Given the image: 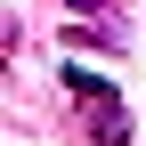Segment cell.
Returning a JSON list of instances; mask_svg holds the SVG:
<instances>
[{
  "label": "cell",
  "mask_w": 146,
  "mask_h": 146,
  "mask_svg": "<svg viewBox=\"0 0 146 146\" xmlns=\"http://www.w3.org/2000/svg\"><path fill=\"white\" fill-rule=\"evenodd\" d=\"M65 41H73V49H122V41H114V33H106V25H73Z\"/></svg>",
  "instance_id": "3"
},
{
  "label": "cell",
  "mask_w": 146,
  "mask_h": 146,
  "mask_svg": "<svg viewBox=\"0 0 146 146\" xmlns=\"http://www.w3.org/2000/svg\"><path fill=\"white\" fill-rule=\"evenodd\" d=\"M65 8H73V16H106L114 0H65Z\"/></svg>",
  "instance_id": "4"
},
{
  "label": "cell",
  "mask_w": 146,
  "mask_h": 146,
  "mask_svg": "<svg viewBox=\"0 0 146 146\" xmlns=\"http://www.w3.org/2000/svg\"><path fill=\"white\" fill-rule=\"evenodd\" d=\"M89 138H98V146H130V138H138V130H130V114H122V98L89 106Z\"/></svg>",
  "instance_id": "1"
},
{
  "label": "cell",
  "mask_w": 146,
  "mask_h": 146,
  "mask_svg": "<svg viewBox=\"0 0 146 146\" xmlns=\"http://www.w3.org/2000/svg\"><path fill=\"white\" fill-rule=\"evenodd\" d=\"M65 89H73L81 106H106V98H122V89L106 81V73H81V65H65Z\"/></svg>",
  "instance_id": "2"
}]
</instances>
